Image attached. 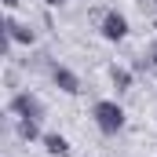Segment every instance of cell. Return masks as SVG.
Listing matches in <instances>:
<instances>
[{"mask_svg":"<svg viewBox=\"0 0 157 157\" xmlns=\"http://www.w3.org/2000/svg\"><path fill=\"white\" fill-rule=\"evenodd\" d=\"M48 77H51V84H55L62 95H80V91H84L80 77L70 70V66H62V62H51V66H48Z\"/></svg>","mask_w":157,"mask_h":157,"instance_id":"5b68a950","label":"cell"},{"mask_svg":"<svg viewBox=\"0 0 157 157\" xmlns=\"http://www.w3.org/2000/svg\"><path fill=\"white\" fill-rule=\"evenodd\" d=\"M154 29H157V26H154ZM146 62H150V66H157V37H154V44L146 48Z\"/></svg>","mask_w":157,"mask_h":157,"instance_id":"9c48e42d","label":"cell"},{"mask_svg":"<svg viewBox=\"0 0 157 157\" xmlns=\"http://www.w3.org/2000/svg\"><path fill=\"white\" fill-rule=\"evenodd\" d=\"M0 4H4V7H7V11H15V7H18V4H22V0H0Z\"/></svg>","mask_w":157,"mask_h":157,"instance_id":"30bf717a","label":"cell"},{"mask_svg":"<svg viewBox=\"0 0 157 157\" xmlns=\"http://www.w3.org/2000/svg\"><path fill=\"white\" fill-rule=\"evenodd\" d=\"M40 146H44L48 157H70V154H73V146H70V139H66L62 132H44Z\"/></svg>","mask_w":157,"mask_h":157,"instance_id":"52a82bcc","label":"cell"},{"mask_svg":"<svg viewBox=\"0 0 157 157\" xmlns=\"http://www.w3.org/2000/svg\"><path fill=\"white\" fill-rule=\"evenodd\" d=\"M44 4H48V7H62L66 0H44Z\"/></svg>","mask_w":157,"mask_h":157,"instance_id":"8fae6325","label":"cell"},{"mask_svg":"<svg viewBox=\"0 0 157 157\" xmlns=\"http://www.w3.org/2000/svg\"><path fill=\"white\" fill-rule=\"evenodd\" d=\"M95 29H99V37L110 40V44H121V40L132 33V26H128V15L117 11V7H106V11H99L95 15Z\"/></svg>","mask_w":157,"mask_h":157,"instance_id":"7a4b0ae2","label":"cell"},{"mask_svg":"<svg viewBox=\"0 0 157 157\" xmlns=\"http://www.w3.org/2000/svg\"><path fill=\"white\" fill-rule=\"evenodd\" d=\"M154 4H157V0H154Z\"/></svg>","mask_w":157,"mask_h":157,"instance_id":"7c38bea8","label":"cell"},{"mask_svg":"<svg viewBox=\"0 0 157 157\" xmlns=\"http://www.w3.org/2000/svg\"><path fill=\"white\" fill-rule=\"evenodd\" d=\"M15 135L22 143H40L44 132H40V121H26V117H15Z\"/></svg>","mask_w":157,"mask_h":157,"instance_id":"ba28073f","label":"cell"},{"mask_svg":"<svg viewBox=\"0 0 157 157\" xmlns=\"http://www.w3.org/2000/svg\"><path fill=\"white\" fill-rule=\"evenodd\" d=\"M106 77H110V84H113L117 95H128V91L135 88V70H128V66H117V62H113V66L106 70Z\"/></svg>","mask_w":157,"mask_h":157,"instance_id":"8992f818","label":"cell"},{"mask_svg":"<svg viewBox=\"0 0 157 157\" xmlns=\"http://www.w3.org/2000/svg\"><path fill=\"white\" fill-rule=\"evenodd\" d=\"M91 124L102 132V135H121L124 124H128V113L117 99H95L91 102Z\"/></svg>","mask_w":157,"mask_h":157,"instance_id":"6da1fadb","label":"cell"},{"mask_svg":"<svg viewBox=\"0 0 157 157\" xmlns=\"http://www.w3.org/2000/svg\"><path fill=\"white\" fill-rule=\"evenodd\" d=\"M4 37H7V44H15V48H33V44H37V29L7 11V15H4Z\"/></svg>","mask_w":157,"mask_h":157,"instance_id":"277c9868","label":"cell"},{"mask_svg":"<svg viewBox=\"0 0 157 157\" xmlns=\"http://www.w3.org/2000/svg\"><path fill=\"white\" fill-rule=\"evenodd\" d=\"M7 113L11 117H26V121H44V102H40V95H33L29 88H22V91H11Z\"/></svg>","mask_w":157,"mask_h":157,"instance_id":"3957f363","label":"cell"}]
</instances>
